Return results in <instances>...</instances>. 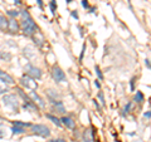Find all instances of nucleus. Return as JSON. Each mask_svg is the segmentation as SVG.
<instances>
[{"instance_id":"nucleus-1","label":"nucleus","mask_w":151,"mask_h":142,"mask_svg":"<svg viewBox=\"0 0 151 142\" xmlns=\"http://www.w3.org/2000/svg\"><path fill=\"white\" fill-rule=\"evenodd\" d=\"M20 16H22V20H20V28H22V32H23L24 35L32 37V35H34L35 33H38L39 28H38L37 23L33 20L32 15L29 14V11L27 9L20 10Z\"/></svg>"},{"instance_id":"nucleus-2","label":"nucleus","mask_w":151,"mask_h":142,"mask_svg":"<svg viewBox=\"0 0 151 142\" xmlns=\"http://www.w3.org/2000/svg\"><path fill=\"white\" fill-rule=\"evenodd\" d=\"M1 101H3L4 106L6 108H9L11 112H14V113H19L20 112V102H19V98L16 94L5 93V94H3Z\"/></svg>"},{"instance_id":"nucleus-3","label":"nucleus","mask_w":151,"mask_h":142,"mask_svg":"<svg viewBox=\"0 0 151 142\" xmlns=\"http://www.w3.org/2000/svg\"><path fill=\"white\" fill-rule=\"evenodd\" d=\"M24 73L28 74L29 77L37 79V81H39V79H42V77H43V70H42L39 67H35L32 63H27L24 65Z\"/></svg>"},{"instance_id":"nucleus-4","label":"nucleus","mask_w":151,"mask_h":142,"mask_svg":"<svg viewBox=\"0 0 151 142\" xmlns=\"http://www.w3.org/2000/svg\"><path fill=\"white\" fill-rule=\"evenodd\" d=\"M19 83H20V86H22L23 88H27L29 91H37L38 89V82H37V79L29 77L28 74H25V73L23 74L22 77H20Z\"/></svg>"},{"instance_id":"nucleus-5","label":"nucleus","mask_w":151,"mask_h":142,"mask_svg":"<svg viewBox=\"0 0 151 142\" xmlns=\"http://www.w3.org/2000/svg\"><path fill=\"white\" fill-rule=\"evenodd\" d=\"M30 131L33 132V135L40 136V137H43V138H48V137L50 136V133H52V131H50V128L48 126H45V124H40V123L32 124Z\"/></svg>"},{"instance_id":"nucleus-6","label":"nucleus","mask_w":151,"mask_h":142,"mask_svg":"<svg viewBox=\"0 0 151 142\" xmlns=\"http://www.w3.org/2000/svg\"><path fill=\"white\" fill-rule=\"evenodd\" d=\"M50 74H52V78L56 83H62V82H66L67 81V77H66V73L61 67L58 65H54L52 70H50Z\"/></svg>"},{"instance_id":"nucleus-7","label":"nucleus","mask_w":151,"mask_h":142,"mask_svg":"<svg viewBox=\"0 0 151 142\" xmlns=\"http://www.w3.org/2000/svg\"><path fill=\"white\" fill-rule=\"evenodd\" d=\"M28 94H29V97H30L32 101L34 102L37 106L40 108V110H45V101L43 99L42 96H39V94L37 93V91H30Z\"/></svg>"},{"instance_id":"nucleus-8","label":"nucleus","mask_w":151,"mask_h":142,"mask_svg":"<svg viewBox=\"0 0 151 142\" xmlns=\"http://www.w3.org/2000/svg\"><path fill=\"white\" fill-rule=\"evenodd\" d=\"M22 30L20 28V23L16 20V18H9V23H8V32L10 34H18Z\"/></svg>"},{"instance_id":"nucleus-9","label":"nucleus","mask_w":151,"mask_h":142,"mask_svg":"<svg viewBox=\"0 0 151 142\" xmlns=\"http://www.w3.org/2000/svg\"><path fill=\"white\" fill-rule=\"evenodd\" d=\"M52 111L54 115H66V107L61 99L58 101H52Z\"/></svg>"},{"instance_id":"nucleus-10","label":"nucleus","mask_w":151,"mask_h":142,"mask_svg":"<svg viewBox=\"0 0 151 142\" xmlns=\"http://www.w3.org/2000/svg\"><path fill=\"white\" fill-rule=\"evenodd\" d=\"M23 56L27 58L28 60H33L34 58L37 57V53H35V48L32 47V45H27V47L23 48Z\"/></svg>"},{"instance_id":"nucleus-11","label":"nucleus","mask_w":151,"mask_h":142,"mask_svg":"<svg viewBox=\"0 0 151 142\" xmlns=\"http://www.w3.org/2000/svg\"><path fill=\"white\" fill-rule=\"evenodd\" d=\"M0 81H1L3 83H5L6 86H13V84H15L14 78H13L9 73H6L5 70H3V69H0Z\"/></svg>"},{"instance_id":"nucleus-12","label":"nucleus","mask_w":151,"mask_h":142,"mask_svg":"<svg viewBox=\"0 0 151 142\" xmlns=\"http://www.w3.org/2000/svg\"><path fill=\"white\" fill-rule=\"evenodd\" d=\"M61 121H62L63 126H66L67 128H69V129H74V128H76V121L72 118V117L63 115V116L61 117Z\"/></svg>"},{"instance_id":"nucleus-13","label":"nucleus","mask_w":151,"mask_h":142,"mask_svg":"<svg viewBox=\"0 0 151 142\" xmlns=\"http://www.w3.org/2000/svg\"><path fill=\"white\" fill-rule=\"evenodd\" d=\"M95 141V135L92 128H87L82 133V142H93Z\"/></svg>"},{"instance_id":"nucleus-14","label":"nucleus","mask_w":151,"mask_h":142,"mask_svg":"<svg viewBox=\"0 0 151 142\" xmlns=\"http://www.w3.org/2000/svg\"><path fill=\"white\" fill-rule=\"evenodd\" d=\"M22 108H23V110H25V111H28V112H37L39 107H38L37 104L32 101V99H29V101L24 102L22 104Z\"/></svg>"},{"instance_id":"nucleus-15","label":"nucleus","mask_w":151,"mask_h":142,"mask_svg":"<svg viewBox=\"0 0 151 142\" xmlns=\"http://www.w3.org/2000/svg\"><path fill=\"white\" fill-rule=\"evenodd\" d=\"M30 38H32L33 41H34V44L37 45L38 48H42V47L44 45V43H45V40H44V38H43V35H42L39 32L35 33L34 35H32Z\"/></svg>"},{"instance_id":"nucleus-16","label":"nucleus","mask_w":151,"mask_h":142,"mask_svg":"<svg viewBox=\"0 0 151 142\" xmlns=\"http://www.w3.org/2000/svg\"><path fill=\"white\" fill-rule=\"evenodd\" d=\"M45 94H47V97H48V99L50 102H52V101H58V99L61 98V94L58 93L56 89H52V88H49V89L45 91Z\"/></svg>"},{"instance_id":"nucleus-17","label":"nucleus","mask_w":151,"mask_h":142,"mask_svg":"<svg viewBox=\"0 0 151 142\" xmlns=\"http://www.w3.org/2000/svg\"><path fill=\"white\" fill-rule=\"evenodd\" d=\"M8 23L9 18H6L5 14L0 13V32H8Z\"/></svg>"},{"instance_id":"nucleus-18","label":"nucleus","mask_w":151,"mask_h":142,"mask_svg":"<svg viewBox=\"0 0 151 142\" xmlns=\"http://www.w3.org/2000/svg\"><path fill=\"white\" fill-rule=\"evenodd\" d=\"M45 117L50 121L52 123H54L57 127H62L63 126V123H62V121H61V118H58L57 117V115H52V113H47L45 115Z\"/></svg>"},{"instance_id":"nucleus-19","label":"nucleus","mask_w":151,"mask_h":142,"mask_svg":"<svg viewBox=\"0 0 151 142\" xmlns=\"http://www.w3.org/2000/svg\"><path fill=\"white\" fill-rule=\"evenodd\" d=\"M133 101H135L136 103H138V104H142V103H144V101H145L144 93H142L141 91H136L135 96H133Z\"/></svg>"},{"instance_id":"nucleus-20","label":"nucleus","mask_w":151,"mask_h":142,"mask_svg":"<svg viewBox=\"0 0 151 142\" xmlns=\"http://www.w3.org/2000/svg\"><path fill=\"white\" fill-rule=\"evenodd\" d=\"M4 118H1L0 117V138H5L6 137V131H8V128L5 127V123H4Z\"/></svg>"},{"instance_id":"nucleus-21","label":"nucleus","mask_w":151,"mask_h":142,"mask_svg":"<svg viewBox=\"0 0 151 142\" xmlns=\"http://www.w3.org/2000/svg\"><path fill=\"white\" fill-rule=\"evenodd\" d=\"M11 133L13 135H22V133L27 132V128L25 127H20V126H11Z\"/></svg>"},{"instance_id":"nucleus-22","label":"nucleus","mask_w":151,"mask_h":142,"mask_svg":"<svg viewBox=\"0 0 151 142\" xmlns=\"http://www.w3.org/2000/svg\"><path fill=\"white\" fill-rule=\"evenodd\" d=\"M11 53L9 52H5V51H0V59L4 60V62H10L11 60Z\"/></svg>"},{"instance_id":"nucleus-23","label":"nucleus","mask_w":151,"mask_h":142,"mask_svg":"<svg viewBox=\"0 0 151 142\" xmlns=\"http://www.w3.org/2000/svg\"><path fill=\"white\" fill-rule=\"evenodd\" d=\"M5 14L9 16V18H18V16H20V10H18V9H8L5 11Z\"/></svg>"},{"instance_id":"nucleus-24","label":"nucleus","mask_w":151,"mask_h":142,"mask_svg":"<svg viewBox=\"0 0 151 142\" xmlns=\"http://www.w3.org/2000/svg\"><path fill=\"white\" fill-rule=\"evenodd\" d=\"M11 124L13 126H20V127H32L33 123H29V122H23V121H11Z\"/></svg>"},{"instance_id":"nucleus-25","label":"nucleus","mask_w":151,"mask_h":142,"mask_svg":"<svg viewBox=\"0 0 151 142\" xmlns=\"http://www.w3.org/2000/svg\"><path fill=\"white\" fill-rule=\"evenodd\" d=\"M16 92H18V94L23 98V101H24V102H27V101H29V99H30V97H29V94L24 93V91H23L22 88H20V87H16Z\"/></svg>"},{"instance_id":"nucleus-26","label":"nucleus","mask_w":151,"mask_h":142,"mask_svg":"<svg viewBox=\"0 0 151 142\" xmlns=\"http://www.w3.org/2000/svg\"><path fill=\"white\" fill-rule=\"evenodd\" d=\"M57 8H58V5H57L56 0H50L49 1V9H50V11H52V14H56Z\"/></svg>"},{"instance_id":"nucleus-27","label":"nucleus","mask_w":151,"mask_h":142,"mask_svg":"<svg viewBox=\"0 0 151 142\" xmlns=\"http://www.w3.org/2000/svg\"><path fill=\"white\" fill-rule=\"evenodd\" d=\"M95 72H96V76H97V79L103 81V73H102V70H101L99 65H95Z\"/></svg>"},{"instance_id":"nucleus-28","label":"nucleus","mask_w":151,"mask_h":142,"mask_svg":"<svg viewBox=\"0 0 151 142\" xmlns=\"http://www.w3.org/2000/svg\"><path fill=\"white\" fill-rule=\"evenodd\" d=\"M131 110H132V102H127V103H126V106L123 107L122 115H123V116H125V115H127L128 112H131Z\"/></svg>"},{"instance_id":"nucleus-29","label":"nucleus","mask_w":151,"mask_h":142,"mask_svg":"<svg viewBox=\"0 0 151 142\" xmlns=\"http://www.w3.org/2000/svg\"><path fill=\"white\" fill-rule=\"evenodd\" d=\"M97 98L99 99V102H101V104H102V106H104V104H106V101H104V96H103V92H102V91H99L98 93H97Z\"/></svg>"},{"instance_id":"nucleus-30","label":"nucleus","mask_w":151,"mask_h":142,"mask_svg":"<svg viewBox=\"0 0 151 142\" xmlns=\"http://www.w3.org/2000/svg\"><path fill=\"white\" fill-rule=\"evenodd\" d=\"M135 82H136V77L131 78V81H130V89H131V92H135Z\"/></svg>"},{"instance_id":"nucleus-31","label":"nucleus","mask_w":151,"mask_h":142,"mask_svg":"<svg viewBox=\"0 0 151 142\" xmlns=\"http://www.w3.org/2000/svg\"><path fill=\"white\" fill-rule=\"evenodd\" d=\"M81 4H82V6L85 8V9H90V1L88 0H81Z\"/></svg>"},{"instance_id":"nucleus-32","label":"nucleus","mask_w":151,"mask_h":142,"mask_svg":"<svg viewBox=\"0 0 151 142\" xmlns=\"http://www.w3.org/2000/svg\"><path fill=\"white\" fill-rule=\"evenodd\" d=\"M71 15H72V18L76 19V20H78V19H79V14H78V11H77V10H72V11H71Z\"/></svg>"},{"instance_id":"nucleus-33","label":"nucleus","mask_w":151,"mask_h":142,"mask_svg":"<svg viewBox=\"0 0 151 142\" xmlns=\"http://www.w3.org/2000/svg\"><path fill=\"white\" fill-rule=\"evenodd\" d=\"M0 93H1V94H5V93H8V87H6V84L0 86Z\"/></svg>"},{"instance_id":"nucleus-34","label":"nucleus","mask_w":151,"mask_h":142,"mask_svg":"<svg viewBox=\"0 0 151 142\" xmlns=\"http://www.w3.org/2000/svg\"><path fill=\"white\" fill-rule=\"evenodd\" d=\"M85 53H86V44H83L82 51H81V56H79V60L83 59V57H85Z\"/></svg>"},{"instance_id":"nucleus-35","label":"nucleus","mask_w":151,"mask_h":142,"mask_svg":"<svg viewBox=\"0 0 151 142\" xmlns=\"http://www.w3.org/2000/svg\"><path fill=\"white\" fill-rule=\"evenodd\" d=\"M35 3H37V5L40 8V9H43L44 8V3H43V0H35Z\"/></svg>"},{"instance_id":"nucleus-36","label":"nucleus","mask_w":151,"mask_h":142,"mask_svg":"<svg viewBox=\"0 0 151 142\" xmlns=\"http://www.w3.org/2000/svg\"><path fill=\"white\" fill-rule=\"evenodd\" d=\"M144 118L145 120H150L151 118V111H146L144 113Z\"/></svg>"},{"instance_id":"nucleus-37","label":"nucleus","mask_w":151,"mask_h":142,"mask_svg":"<svg viewBox=\"0 0 151 142\" xmlns=\"http://www.w3.org/2000/svg\"><path fill=\"white\" fill-rule=\"evenodd\" d=\"M49 142H67L64 138H53V140H50Z\"/></svg>"},{"instance_id":"nucleus-38","label":"nucleus","mask_w":151,"mask_h":142,"mask_svg":"<svg viewBox=\"0 0 151 142\" xmlns=\"http://www.w3.org/2000/svg\"><path fill=\"white\" fill-rule=\"evenodd\" d=\"M93 84H95L96 87H97L98 89H101V83H99V79H96V81L93 82Z\"/></svg>"},{"instance_id":"nucleus-39","label":"nucleus","mask_w":151,"mask_h":142,"mask_svg":"<svg viewBox=\"0 0 151 142\" xmlns=\"http://www.w3.org/2000/svg\"><path fill=\"white\" fill-rule=\"evenodd\" d=\"M145 65L147 67V68H149L150 70H151V62H150L149 59H145Z\"/></svg>"},{"instance_id":"nucleus-40","label":"nucleus","mask_w":151,"mask_h":142,"mask_svg":"<svg viewBox=\"0 0 151 142\" xmlns=\"http://www.w3.org/2000/svg\"><path fill=\"white\" fill-rule=\"evenodd\" d=\"M93 104H95L96 107H97V110H98V111H101V106L98 104V102H97V99H96V98L93 99Z\"/></svg>"},{"instance_id":"nucleus-41","label":"nucleus","mask_w":151,"mask_h":142,"mask_svg":"<svg viewBox=\"0 0 151 142\" xmlns=\"http://www.w3.org/2000/svg\"><path fill=\"white\" fill-rule=\"evenodd\" d=\"M14 4H15V5H22L23 1H22V0H14Z\"/></svg>"},{"instance_id":"nucleus-42","label":"nucleus","mask_w":151,"mask_h":142,"mask_svg":"<svg viewBox=\"0 0 151 142\" xmlns=\"http://www.w3.org/2000/svg\"><path fill=\"white\" fill-rule=\"evenodd\" d=\"M90 13H96V8H90Z\"/></svg>"},{"instance_id":"nucleus-43","label":"nucleus","mask_w":151,"mask_h":142,"mask_svg":"<svg viewBox=\"0 0 151 142\" xmlns=\"http://www.w3.org/2000/svg\"><path fill=\"white\" fill-rule=\"evenodd\" d=\"M66 1H67V4H71V3L73 1V0H66Z\"/></svg>"},{"instance_id":"nucleus-44","label":"nucleus","mask_w":151,"mask_h":142,"mask_svg":"<svg viewBox=\"0 0 151 142\" xmlns=\"http://www.w3.org/2000/svg\"><path fill=\"white\" fill-rule=\"evenodd\" d=\"M150 88H151V86H150Z\"/></svg>"}]
</instances>
